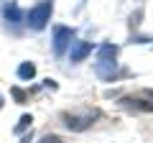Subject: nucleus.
Here are the masks:
<instances>
[{"label": "nucleus", "mask_w": 153, "mask_h": 143, "mask_svg": "<svg viewBox=\"0 0 153 143\" xmlns=\"http://www.w3.org/2000/svg\"><path fill=\"white\" fill-rule=\"evenodd\" d=\"M94 118H97V112H94V110H84V112H61L64 128H69V130H74V133L87 130V128L92 125Z\"/></svg>", "instance_id": "2"}, {"label": "nucleus", "mask_w": 153, "mask_h": 143, "mask_svg": "<svg viewBox=\"0 0 153 143\" xmlns=\"http://www.w3.org/2000/svg\"><path fill=\"white\" fill-rule=\"evenodd\" d=\"M89 51H92V46H89V44H76L74 51H71V61H82Z\"/></svg>", "instance_id": "6"}, {"label": "nucleus", "mask_w": 153, "mask_h": 143, "mask_svg": "<svg viewBox=\"0 0 153 143\" xmlns=\"http://www.w3.org/2000/svg\"><path fill=\"white\" fill-rule=\"evenodd\" d=\"M51 10H54V3H51V0H44V3H38L36 8L28 10L26 23L33 28V31H41V28H46V23L51 21Z\"/></svg>", "instance_id": "1"}, {"label": "nucleus", "mask_w": 153, "mask_h": 143, "mask_svg": "<svg viewBox=\"0 0 153 143\" xmlns=\"http://www.w3.org/2000/svg\"><path fill=\"white\" fill-rule=\"evenodd\" d=\"M41 143H64V141H61L59 136H44V138H41Z\"/></svg>", "instance_id": "9"}, {"label": "nucleus", "mask_w": 153, "mask_h": 143, "mask_svg": "<svg viewBox=\"0 0 153 143\" xmlns=\"http://www.w3.org/2000/svg\"><path fill=\"white\" fill-rule=\"evenodd\" d=\"M31 123H33V118H31V115H21V120H18V125L13 128V133H16V136H21L26 128H31Z\"/></svg>", "instance_id": "7"}, {"label": "nucleus", "mask_w": 153, "mask_h": 143, "mask_svg": "<svg viewBox=\"0 0 153 143\" xmlns=\"http://www.w3.org/2000/svg\"><path fill=\"white\" fill-rule=\"evenodd\" d=\"M71 28H64V26H56L54 28V51L56 54H64V49H66V44L71 41Z\"/></svg>", "instance_id": "3"}, {"label": "nucleus", "mask_w": 153, "mask_h": 143, "mask_svg": "<svg viewBox=\"0 0 153 143\" xmlns=\"http://www.w3.org/2000/svg\"><path fill=\"white\" fill-rule=\"evenodd\" d=\"M31 141H33V136L28 133V136H23V141H21V143H31Z\"/></svg>", "instance_id": "10"}, {"label": "nucleus", "mask_w": 153, "mask_h": 143, "mask_svg": "<svg viewBox=\"0 0 153 143\" xmlns=\"http://www.w3.org/2000/svg\"><path fill=\"white\" fill-rule=\"evenodd\" d=\"M0 107H3V97H0Z\"/></svg>", "instance_id": "11"}, {"label": "nucleus", "mask_w": 153, "mask_h": 143, "mask_svg": "<svg viewBox=\"0 0 153 143\" xmlns=\"http://www.w3.org/2000/svg\"><path fill=\"white\" fill-rule=\"evenodd\" d=\"M33 74H36V66H33L31 61H23V64L18 66V79H33Z\"/></svg>", "instance_id": "5"}, {"label": "nucleus", "mask_w": 153, "mask_h": 143, "mask_svg": "<svg viewBox=\"0 0 153 143\" xmlns=\"http://www.w3.org/2000/svg\"><path fill=\"white\" fill-rule=\"evenodd\" d=\"M3 18H5L8 23H21V10H18V5L16 3H8L5 8H3Z\"/></svg>", "instance_id": "4"}, {"label": "nucleus", "mask_w": 153, "mask_h": 143, "mask_svg": "<svg viewBox=\"0 0 153 143\" xmlns=\"http://www.w3.org/2000/svg\"><path fill=\"white\" fill-rule=\"evenodd\" d=\"M13 97H16L18 102H21V105L26 102V92H23V89H18V87H13Z\"/></svg>", "instance_id": "8"}]
</instances>
